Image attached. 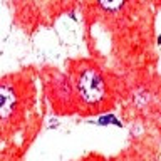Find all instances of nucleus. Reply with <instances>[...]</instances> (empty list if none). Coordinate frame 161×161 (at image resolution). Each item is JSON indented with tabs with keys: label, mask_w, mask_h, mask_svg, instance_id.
Returning a JSON list of instances; mask_svg holds the SVG:
<instances>
[{
	"label": "nucleus",
	"mask_w": 161,
	"mask_h": 161,
	"mask_svg": "<svg viewBox=\"0 0 161 161\" xmlns=\"http://www.w3.org/2000/svg\"><path fill=\"white\" fill-rule=\"evenodd\" d=\"M75 86V92H77L79 99L86 104H99L106 99V92H108V87H106V79L103 72L97 67H82L79 69L77 75H75L74 80Z\"/></svg>",
	"instance_id": "f257e3e1"
},
{
	"label": "nucleus",
	"mask_w": 161,
	"mask_h": 161,
	"mask_svg": "<svg viewBox=\"0 0 161 161\" xmlns=\"http://www.w3.org/2000/svg\"><path fill=\"white\" fill-rule=\"evenodd\" d=\"M20 96L14 82L2 80L0 82V123H7L19 113Z\"/></svg>",
	"instance_id": "f03ea898"
},
{
	"label": "nucleus",
	"mask_w": 161,
	"mask_h": 161,
	"mask_svg": "<svg viewBox=\"0 0 161 161\" xmlns=\"http://www.w3.org/2000/svg\"><path fill=\"white\" fill-rule=\"evenodd\" d=\"M99 5L103 7L104 10H109V12H116L123 7L124 0H97Z\"/></svg>",
	"instance_id": "7ed1b4c3"
},
{
	"label": "nucleus",
	"mask_w": 161,
	"mask_h": 161,
	"mask_svg": "<svg viewBox=\"0 0 161 161\" xmlns=\"http://www.w3.org/2000/svg\"><path fill=\"white\" fill-rule=\"evenodd\" d=\"M96 124L99 126H108V124H114V126H121V121H118L114 114H106V116H101V118L96 121Z\"/></svg>",
	"instance_id": "20e7f679"
},
{
	"label": "nucleus",
	"mask_w": 161,
	"mask_h": 161,
	"mask_svg": "<svg viewBox=\"0 0 161 161\" xmlns=\"http://www.w3.org/2000/svg\"><path fill=\"white\" fill-rule=\"evenodd\" d=\"M158 42H159V44H161V35H159V39H158Z\"/></svg>",
	"instance_id": "39448f33"
}]
</instances>
